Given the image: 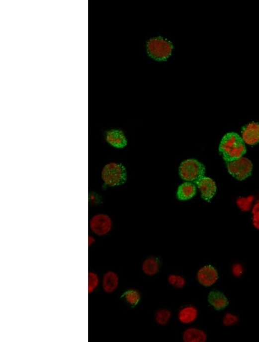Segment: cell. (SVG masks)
<instances>
[{
    "label": "cell",
    "instance_id": "1",
    "mask_svg": "<svg viewBox=\"0 0 259 342\" xmlns=\"http://www.w3.org/2000/svg\"><path fill=\"white\" fill-rule=\"evenodd\" d=\"M219 151L228 162L243 157L247 149L246 144L238 134L229 133L222 138Z\"/></svg>",
    "mask_w": 259,
    "mask_h": 342
},
{
    "label": "cell",
    "instance_id": "2",
    "mask_svg": "<svg viewBox=\"0 0 259 342\" xmlns=\"http://www.w3.org/2000/svg\"><path fill=\"white\" fill-rule=\"evenodd\" d=\"M146 47L149 56L159 61H166L173 50L172 42L161 36L149 39Z\"/></svg>",
    "mask_w": 259,
    "mask_h": 342
},
{
    "label": "cell",
    "instance_id": "3",
    "mask_svg": "<svg viewBox=\"0 0 259 342\" xmlns=\"http://www.w3.org/2000/svg\"><path fill=\"white\" fill-rule=\"evenodd\" d=\"M101 178L104 183L109 186L115 187L122 185L127 180L126 170L120 163L107 164L102 170Z\"/></svg>",
    "mask_w": 259,
    "mask_h": 342
},
{
    "label": "cell",
    "instance_id": "4",
    "mask_svg": "<svg viewBox=\"0 0 259 342\" xmlns=\"http://www.w3.org/2000/svg\"><path fill=\"white\" fill-rule=\"evenodd\" d=\"M178 172L182 179L196 183L205 175V168L198 160L188 159L181 163Z\"/></svg>",
    "mask_w": 259,
    "mask_h": 342
},
{
    "label": "cell",
    "instance_id": "5",
    "mask_svg": "<svg viewBox=\"0 0 259 342\" xmlns=\"http://www.w3.org/2000/svg\"><path fill=\"white\" fill-rule=\"evenodd\" d=\"M227 169L229 173L233 177L243 180L251 175L253 165L249 159L242 157L227 162Z\"/></svg>",
    "mask_w": 259,
    "mask_h": 342
},
{
    "label": "cell",
    "instance_id": "6",
    "mask_svg": "<svg viewBox=\"0 0 259 342\" xmlns=\"http://www.w3.org/2000/svg\"><path fill=\"white\" fill-rule=\"evenodd\" d=\"M89 227L94 234L100 236L107 235L111 231L112 221L107 214H97L91 218Z\"/></svg>",
    "mask_w": 259,
    "mask_h": 342
},
{
    "label": "cell",
    "instance_id": "7",
    "mask_svg": "<svg viewBox=\"0 0 259 342\" xmlns=\"http://www.w3.org/2000/svg\"><path fill=\"white\" fill-rule=\"evenodd\" d=\"M219 278L218 272L212 265H206L197 272V281L204 287H211L216 284Z\"/></svg>",
    "mask_w": 259,
    "mask_h": 342
},
{
    "label": "cell",
    "instance_id": "8",
    "mask_svg": "<svg viewBox=\"0 0 259 342\" xmlns=\"http://www.w3.org/2000/svg\"><path fill=\"white\" fill-rule=\"evenodd\" d=\"M244 143L253 146L259 143V123L251 122L244 127L242 132Z\"/></svg>",
    "mask_w": 259,
    "mask_h": 342
},
{
    "label": "cell",
    "instance_id": "9",
    "mask_svg": "<svg viewBox=\"0 0 259 342\" xmlns=\"http://www.w3.org/2000/svg\"><path fill=\"white\" fill-rule=\"evenodd\" d=\"M196 183L198 185L202 198L206 201H210L216 194V184L211 178L204 176Z\"/></svg>",
    "mask_w": 259,
    "mask_h": 342
},
{
    "label": "cell",
    "instance_id": "10",
    "mask_svg": "<svg viewBox=\"0 0 259 342\" xmlns=\"http://www.w3.org/2000/svg\"><path fill=\"white\" fill-rule=\"evenodd\" d=\"M105 140L116 148H123L127 145V140L122 130L112 129L105 133Z\"/></svg>",
    "mask_w": 259,
    "mask_h": 342
},
{
    "label": "cell",
    "instance_id": "11",
    "mask_svg": "<svg viewBox=\"0 0 259 342\" xmlns=\"http://www.w3.org/2000/svg\"><path fill=\"white\" fill-rule=\"evenodd\" d=\"M198 310L193 305H187L180 309L178 312V321L183 325H191L196 321L198 317Z\"/></svg>",
    "mask_w": 259,
    "mask_h": 342
},
{
    "label": "cell",
    "instance_id": "12",
    "mask_svg": "<svg viewBox=\"0 0 259 342\" xmlns=\"http://www.w3.org/2000/svg\"><path fill=\"white\" fill-rule=\"evenodd\" d=\"M182 339L184 342H205L207 340V336L203 330L196 327H190L184 331Z\"/></svg>",
    "mask_w": 259,
    "mask_h": 342
},
{
    "label": "cell",
    "instance_id": "13",
    "mask_svg": "<svg viewBox=\"0 0 259 342\" xmlns=\"http://www.w3.org/2000/svg\"><path fill=\"white\" fill-rule=\"evenodd\" d=\"M119 286V276L116 272L108 271L104 274L102 279V287L106 293H112Z\"/></svg>",
    "mask_w": 259,
    "mask_h": 342
},
{
    "label": "cell",
    "instance_id": "14",
    "mask_svg": "<svg viewBox=\"0 0 259 342\" xmlns=\"http://www.w3.org/2000/svg\"><path fill=\"white\" fill-rule=\"evenodd\" d=\"M208 301L211 306L220 311L227 307L229 301L224 293L218 290H213L208 295Z\"/></svg>",
    "mask_w": 259,
    "mask_h": 342
},
{
    "label": "cell",
    "instance_id": "15",
    "mask_svg": "<svg viewBox=\"0 0 259 342\" xmlns=\"http://www.w3.org/2000/svg\"><path fill=\"white\" fill-rule=\"evenodd\" d=\"M160 263L155 257L146 258L142 264V270L144 274L149 276H155L159 272Z\"/></svg>",
    "mask_w": 259,
    "mask_h": 342
},
{
    "label": "cell",
    "instance_id": "16",
    "mask_svg": "<svg viewBox=\"0 0 259 342\" xmlns=\"http://www.w3.org/2000/svg\"><path fill=\"white\" fill-rule=\"evenodd\" d=\"M195 185L191 182H185L178 188L177 196L178 199L185 201L191 199L196 194Z\"/></svg>",
    "mask_w": 259,
    "mask_h": 342
},
{
    "label": "cell",
    "instance_id": "17",
    "mask_svg": "<svg viewBox=\"0 0 259 342\" xmlns=\"http://www.w3.org/2000/svg\"><path fill=\"white\" fill-rule=\"evenodd\" d=\"M172 312L169 309L162 308L157 311L155 316V321L160 326H166L172 318Z\"/></svg>",
    "mask_w": 259,
    "mask_h": 342
},
{
    "label": "cell",
    "instance_id": "18",
    "mask_svg": "<svg viewBox=\"0 0 259 342\" xmlns=\"http://www.w3.org/2000/svg\"><path fill=\"white\" fill-rule=\"evenodd\" d=\"M123 297L131 306H136L141 300V294L138 290L129 289L123 294Z\"/></svg>",
    "mask_w": 259,
    "mask_h": 342
},
{
    "label": "cell",
    "instance_id": "19",
    "mask_svg": "<svg viewBox=\"0 0 259 342\" xmlns=\"http://www.w3.org/2000/svg\"><path fill=\"white\" fill-rule=\"evenodd\" d=\"M168 282L171 286L178 289L184 288L186 285V280L184 276L174 274H171L169 276Z\"/></svg>",
    "mask_w": 259,
    "mask_h": 342
},
{
    "label": "cell",
    "instance_id": "20",
    "mask_svg": "<svg viewBox=\"0 0 259 342\" xmlns=\"http://www.w3.org/2000/svg\"><path fill=\"white\" fill-rule=\"evenodd\" d=\"M254 197L253 196H249L247 197H240L237 200V205L240 210L243 212H249L253 209Z\"/></svg>",
    "mask_w": 259,
    "mask_h": 342
},
{
    "label": "cell",
    "instance_id": "21",
    "mask_svg": "<svg viewBox=\"0 0 259 342\" xmlns=\"http://www.w3.org/2000/svg\"><path fill=\"white\" fill-rule=\"evenodd\" d=\"M99 284V278L93 272H89L88 274V293H92L97 289Z\"/></svg>",
    "mask_w": 259,
    "mask_h": 342
},
{
    "label": "cell",
    "instance_id": "22",
    "mask_svg": "<svg viewBox=\"0 0 259 342\" xmlns=\"http://www.w3.org/2000/svg\"><path fill=\"white\" fill-rule=\"evenodd\" d=\"M239 319L238 316L231 313H227L222 319V324L226 327H232L238 324Z\"/></svg>",
    "mask_w": 259,
    "mask_h": 342
},
{
    "label": "cell",
    "instance_id": "23",
    "mask_svg": "<svg viewBox=\"0 0 259 342\" xmlns=\"http://www.w3.org/2000/svg\"><path fill=\"white\" fill-rule=\"evenodd\" d=\"M253 213V224L254 227L259 230V202L255 204L252 209Z\"/></svg>",
    "mask_w": 259,
    "mask_h": 342
},
{
    "label": "cell",
    "instance_id": "24",
    "mask_svg": "<svg viewBox=\"0 0 259 342\" xmlns=\"http://www.w3.org/2000/svg\"><path fill=\"white\" fill-rule=\"evenodd\" d=\"M232 273L236 278H240L244 274V268L243 265L240 263H236L232 265Z\"/></svg>",
    "mask_w": 259,
    "mask_h": 342
},
{
    "label": "cell",
    "instance_id": "25",
    "mask_svg": "<svg viewBox=\"0 0 259 342\" xmlns=\"http://www.w3.org/2000/svg\"><path fill=\"white\" fill-rule=\"evenodd\" d=\"M95 242H96V240H95V239H94V238L92 237V236H89V238H88L89 247H90L91 246H92L93 245V244L95 243Z\"/></svg>",
    "mask_w": 259,
    "mask_h": 342
}]
</instances>
